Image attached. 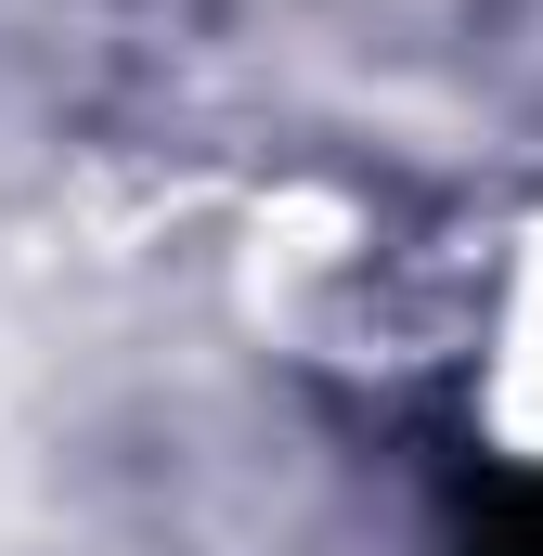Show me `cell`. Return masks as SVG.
Masks as SVG:
<instances>
[{
  "label": "cell",
  "instance_id": "1",
  "mask_svg": "<svg viewBox=\"0 0 543 556\" xmlns=\"http://www.w3.org/2000/svg\"><path fill=\"white\" fill-rule=\"evenodd\" d=\"M466 556H543V492H518V505H505V518H492Z\"/></svg>",
  "mask_w": 543,
  "mask_h": 556
}]
</instances>
